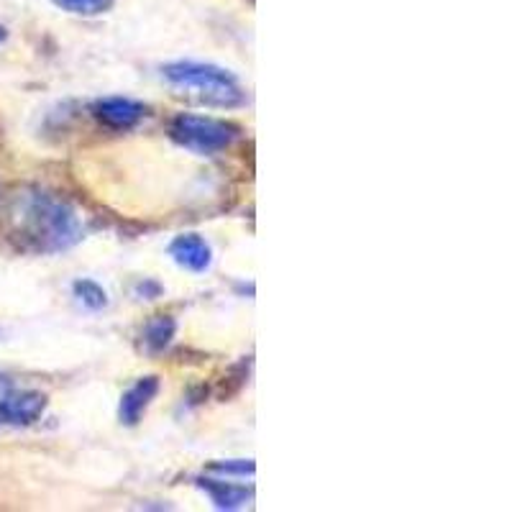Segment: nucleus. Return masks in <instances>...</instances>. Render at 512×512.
Wrapping results in <instances>:
<instances>
[{"mask_svg":"<svg viewBox=\"0 0 512 512\" xmlns=\"http://www.w3.org/2000/svg\"><path fill=\"white\" fill-rule=\"evenodd\" d=\"M31 231L41 241V249L62 251L82 239V226L67 205L41 198L29 210Z\"/></svg>","mask_w":512,"mask_h":512,"instance_id":"2","label":"nucleus"},{"mask_svg":"<svg viewBox=\"0 0 512 512\" xmlns=\"http://www.w3.org/2000/svg\"><path fill=\"white\" fill-rule=\"evenodd\" d=\"M47 410V397L39 392H11L0 400V423L31 425Z\"/></svg>","mask_w":512,"mask_h":512,"instance_id":"4","label":"nucleus"},{"mask_svg":"<svg viewBox=\"0 0 512 512\" xmlns=\"http://www.w3.org/2000/svg\"><path fill=\"white\" fill-rule=\"evenodd\" d=\"M198 484L208 492V497L213 500V505H216L218 510H239V507H244L246 502L254 497V489L236 482H223V479H200Z\"/></svg>","mask_w":512,"mask_h":512,"instance_id":"8","label":"nucleus"},{"mask_svg":"<svg viewBox=\"0 0 512 512\" xmlns=\"http://www.w3.org/2000/svg\"><path fill=\"white\" fill-rule=\"evenodd\" d=\"M213 472L226 474V477H233V474H239V477H246V474H254V461H226V464H213L210 466Z\"/></svg>","mask_w":512,"mask_h":512,"instance_id":"12","label":"nucleus"},{"mask_svg":"<svg viewBox=\"0 0 512 512\" xmlns=\"http://www.w3.org/2000/svg\"><path fill=\"white\" fill-rule=\"evenodd\" d=\"M52 3L75 16H100L113 8V0H52Z\"/></svg>","mask_w":512,"mask_h":512,"instance_id":"11","label":"nucleus"},{"mask_svg":"<svg viewBox=\"0 0 512 512\" xmlns=\"http://www.w3.org/2000/svg\"><path fill=\"white\" fill-rule=\"evenodd\" d=\"M169 256L180 264L187 272H205L213 262V251H210L208 241L198 233H182L169 244Z\"/></svg>","mask_w":512,"mask_h":512,"instance_id":"5","label":"nucleus"},{"mask_svg":"<svg viewBox=\"0 0 512 512\" xmlns=\"http://www.w3.org/2000/svg\"><path fill=\"white\" fill-rule=\"evenodd\" d=\"M3 39H6V31L0 29V41H3Z\"/></svg>","mask_w":512,"mask_h":512,"instance_id":"13","label":"nucleus"},{"mask_svg":"<svg viewBox=\"0 0 512 512\" xmlns=\"http://www.w3.org/2000/svg\"><path fill=\"white\" fill-rule=\"evenodd\" d=\"M72 290H75V297L80 300L82 305H85V308L103 310L105 305H108V292H105L98 282L77 280L75 285H72Z\"/></svg>","mask_w":512,"mask_h":512,"instance_id":"10","label":"nucleus"},{"mask_svg":"<svg viewBox=\"0 0 512 512\" xmlns=\"http://www.w3.org/2000/svg\"><path fill=\"white\" fill-rule=\"evenodd\" d=\"M159 392V379L157 377H144L123 395L121 408H118V418L126 425H136L144 415V410L152 405V400Z\"/></svg>","mask_w":512,"mask_h":512,"instance_id":"7","label":"nucleus"},{"mask_svg":"<svg viewBox=\"0 0 512 512\" xmlns=\"http://www.w3.org/2000/svg\"><path fill=\"white\" fill-rule=\"evenodd\" d=\"M167 77L175 88L187 90L198 100L218 108H233L244 103V90H241L236 75L208 62H172L164 67Z\"/></svg>","mask_w":512,"mask_h":512,"instance_id":"1","label":"nucleus"},{"mask_svg":"<svg viewBox=\"0 0 512 512\" xmlns=\"http://www.w3.org/2000/svg\"><path fill=\"white\" fill-rule=\"evenodd\" d=\"M175 328L177 323L169 315H157L154 320H149V326L144 331L149 349H164L172 341V336H175Z\"/></svg>","mask_w":512,"mask_h":512,"instance_id":"9","label":"nucleus"},{"mask_svg":"<svg viewBox=\"0 0 512 512\" xmlns=\"http://www.w3.org/2000/svg\"><path fill=\"white\" fill-rule=\"evenodd\" d=\"M169 134L185 149H192V152L198 154H213L221 152V149H226V146H231L233 141L239 139V128L233 126V123L218 121V118L182 113V116L172 121Z\"/></svg>","mask_w":512,"mask_h":512,"instance_id":"3","label":"nucleus"},{"mask_svg":"<svg viewBox=\"0 0 512 512\" xmlns=\"http://www.w3.org/2000/svg\"><path fill=\"white\" fill-rule=\"evenodd\" d=\"M95 118L111 128H131L146 116V108L131 98H103L93 108Z\"/></svg>","mask_w":512,"mask_h":512,"instance_id":"6","label":"nucleus"}]
</instances>
